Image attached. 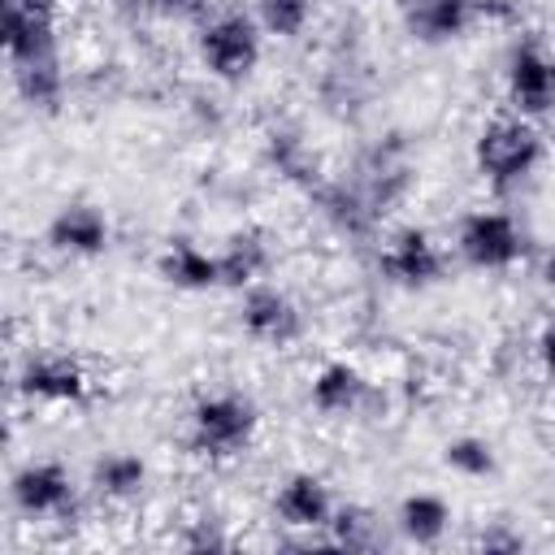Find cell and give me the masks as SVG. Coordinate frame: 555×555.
Instances as JSON below:
<instances>
[{
	"mask_svg": "<svg viewBox=\"0 0 555 555\" xmlns=\"http://www.w3.org/2000/svg\"><path fill=\"white\" fill-rule=\"evenodd\" d=\"M382 542V529L373 520V512L347 503V507H334L330 516V529H325V546L334 551H373Z\"/></svg>",
	"mask_w": 555,
	"mask_h": 555,
	"instance_id": "23",
	"label": "cell"
},
{
	"mask_svg": "<svg viewBox=\"0 0 555 555\" xmlns=\"http://www.w3.org/2000/svg\"><path fill=\"white\" fill-rule=\"evenodd\" d=\"M477 546H486V551H520L525 538H520V533H507V529H486V533L477 538Z\"/></svg>",
	"mask_w": 555,
	"mask_h": 555,
	"instance_id": "27",
	"label": "cell"
},
{
	"mask_svg": "<svg viewBox=\"0 0 555 555\" xmlns=\"http://www.w3.org/2000/svg\"><path fill=\"white\" fill-rule=\"evenodd\" d=\"M334 507L338 503L317 473H291L273 494V516L286 529H330Z\"/></svg>",
	"mask_w": 555,
	"mask_h": 555,
	"instance_id": "15",
	"label": "cell"
},
{
	"mask_svg": "<svg viewBox=\"0 0 555 555\" xmlns=\"http://www.w3.org/2000/svg\"><path fill=\"white\" fill-rule=\"evenodd\" d=\"M312 0H256V22L264 26V35L299 39L312 22Z\"/></svg>",
	"mask_w": 555,
	"mask_h": 555,
	"instance_id": "24",
	"label": "cell"
},
{
	"mask_svg": "<svg viewBox=\"0 0 555 555\" xmlns=\"http://www.w3.org/2000/svg\"><path fill=\"white\" fill-rule=\"evenodd\" d=\"M369 395H373V382L351 360H325L308 386V403L321 416H356L369 403Z\"/></svg>",
	"mask_w": 555,
	"mask_h": 555,
	"instance_id": "13",
	"label": "cell"
},
{
	"mask_svg": "<svg viewBox=\"0 0 555 555\" xmlns=\"http://www.w3.org/2000/svg\"><path fill=\"white\" fill-rule=\"evenodd\" d=\"M395 525H399V533L408 542L438 546L447 538V529H451V503L442 494H434V490H412V494H403Z\"/></svg>",
	"mask_w": 555,
	"mask_h": 555,
	"instance_id": "18",
	"label": "cell"
},
{
	"mask_svg": "<svg viewBox=\"0 0 555 555\" xmlns=\"http://www.w3.org/2000/svg\"><path fill=\"white\" fill-rule=\"evenodd\" d=\"M91 486L108 503H130L147 490V460L134 451H108L91 464Z\"/></svg>",
	"mask_w": 555,
	"mask_h": 555,
	"instance_id": "19",
	"label": "cell"
},
{
	"mask_svg": "<svg viewBox=\"0 0 555 555\" xmlns=\"http://www.w3.org/2000/svg\"><path fill=\"white\" fill-rule=\"evenodd\" d=\"M377 273L399 291H429L447 278V251L434 243L429 230L408 225L390 234L386 247L377 251Z\"/></svg>",
	"mask_w": 555,
	"mask_h": 555,
	"instance_id": "7",
	"label": "cell"
},
{
	"mask_svg": "<svg viewBox=\"0 0 555 555\" xmlns=\"http://www.w3.org/2000/svg\"><path fill=\"white\" fill-rule=\"evenodd\" d=\"M147 13H165V17H199L208 9V0H147Z\"/></svg>",
	"mask_w": 555,
	"mask_h": 555,
	"instance_id": "26",
	"label": "cell"
},
{
	"mask_svg": "<svg viewBox=\"0 0 555 555\" xmlns=\"http://www.w3.org/2000/svg\"><path fill=\"white\" fill-rule=\"evenodd\" d=\"M542 282L546 286H555V243L546 247V256H542Z\"/></svg>",
	"mask_w": 555,
	"mask_h": 555,
	"instance_id": "28",
	"label": "cell"
},
{
	"mask_svg": "<svg viewBox=\"0 0 555 555\" xmlns=\"http://www.w3.org/2000/svg\"><path fill=\"white\" fill-rule=\"evenodd\" d=\"M486 17V0H403V30L416 43H455Z\"/></svg>",
	"mask_w": 555,
	"mask_h": 555,
	"instance_id": "12",
	"label": "cell"
},
{
	"mask_svg": "<svg viewBox=\"0 0 555 555\" xmlns=\"http://www.w3.org/2000/svg\"><path fill=\"white\" fill-rule=\"evenodd\" d=\"M238 325L260 347H295L308 330L295 295L273 282H256V286L238 291Z\"/></svg>",
	"mask_w": 555,
	"mask_h": 555,
	"instance_id": "6",
	"label": "cell"
},
{
	"mask_svg": "<svg viewBox=\"0 0 555 555\" xmlns=\"http://www.w3.org/2000/svg\"><path fill=\"white\" fill-rule=\"evenodd\" d=\"M546 156V143L538 134V126L520 113H503V117H490L473 143V160H477V173L494 186V191H516L520 182L533 178V169L542 165Z\"/></svg>",
	"mask_w": 555,
	"mask_h": 555,
	"instance_id": "1",
	"label": "cell"
},
{
	"mask_svg": "<svg viewBox=\"0 0 555 555\" xmlns=\"http://www.w3.org/2000/svg\"><path fill=\"white\" fill-rule=\"evenodd\" d=\"M91 390V377L87 369L65 356V351H39V356H26L22 369H17V395H26L30 403H82Z\"/></svg>",
	"mask_w": 555,
	"mask_h": 555,
	"instance_id": "10",
	"label": "cell"
},
{
	"mask_svg": "<svg viewBox=\"0 0 555 555\" xmlns=\"http://www.w3.org/2000/svg\"><path fill=\"white\" fill-rule=\"evenodd\" d=\"M264 156H269V165H273V169L286 178V182L304 186L308 195L321 186L317 156L308 152V143H304L295 130H269V139H264Z\"/></svg>",
	"mask_w": 555,
	"mask_h": 555,
	"instance_id": "20",
	"label": "cell"
},
{
	"mask_svg": "<svg viewBox=\"0 0 555 555\" xmlns=\"http://www.w3.org/2000/svg\"><path fill=\"white\" fill-rule=\"evenodd\" d=\"M264 48V26L251 13H217L199 26V61L221 82H243L256 74Z\"/></svg>",
	"mask_w": 555,
	"mask_h": 555,
	"instance_id": "3",
	"label": "cell"
},
{
	"mask_svg": "<svg viewBox=\"0 0 555 555\" xmlns=\"http://www.w3.org/2000/svg\"><path fill=\"white\" fill-rule=\"evenodd\" d=\"M533 351H538V364H542V373L555 382V317H546V321H542Z\"/></svg>",
	"mask_w": 555,
	"mask_h": 555,
	"instance_id": "25",
	"label": "cell"
},
{
	"mask_svg": "<svg viewBox=\"0 0 555 555\" xmlns=\"http://www.w3.org/2000/svg\"><path fill=\"white\" fill-rule=\"evenodd\" d=\"M312 204L325 217V225L343 238H369L382 225V217L373 212V204L364 199L356 178H321V186L312 191Z\"/></svg>",
	"mask_w": 555,
	"mask_h": 555,
	"instance_id": "14",
	"label": "cell"
},
{
	"mask_svg": "<svg viewBox=\"0 0 555 555\" xmlns=\"http://www.w3.org/2000/svg\"><path fill=\"white\" fill-rule=\"evenodd\" d=\"M503 82H507L512 113H520L529 121L555 113V56L538 39H525V43L512 48L507 69H503Z\"/></svg>",
	"mask_w": 555,
	"mask_h": 555,
	"instance_id": "9",
	"label": "cell"
},
{
	"mask_svg": "<svg viewBox=\"0 0 555 555\" xmlns=\"http://www.w3.org/2000/svg\"><path fill=\"white\" fill-rule=\"evenodd\" d=\"M191 447L208 460H225V455H238L251 447L256 429H260V412L247 395L238 390H212V395H199L191 403Z\"/></svg>",
	"mask_w": 555,
	"mask_h": 555,
	"instance_id": "2",
	"label": "cell"
},
{
	"mask_svg": "<svg viewBox=\"0 0 555 555\" xmlns=\"http://www.w3.org/2000/svg\"><path fill=\"white\" fill-rule=\"evenodd\" d=\"M43 238H48V247L61 251V256H82V260H91V256L108 251L113 225H108V217L100 212V204H91V199H69V204H61V208L48 217Z\"/></svg>",
	"mask_w": 555,
	"mask_h": 555,
	"instance_id": "11",
	"label": "cell"
},
{
	"mask_svg": "<svg viewBox=\"0 0 555 555\" xmlns=\"http://www.w3.org/2000/svg\"><path fill=\"white\" fill-rule=\"evenodd\" d=\"M0 43L9 69L61 61L56 0H0Z\"/></svg>",
	"mask_w": 555,
	"mask_h": 555,
	"instance_id": "5",
	"label": "cell"
},
{
	"mask_svg": "<svg viewBox=\"0 0 555 555\" xmlns=\"http://www.w3.org/2000/svg\"><path fill=\"white\" fill-rule=\"evenodd\" d=\"M273 264V247L260 230H234L221 247H217V273L225 291H247L256 282H264Z\"/></svg>",
	"mask_w": 555,
	"mask_h": 555,
	"instance_id": "16",
	"label": "cell"
},
{
	"mask_svg": "<svg viewBox=\"0 0 555 555\" xmlns=\"http://www.w3.org/2000/svg\"><path fill=\"white\" fill-rule=\"evenodd\" d=\"M455 256L468 269L503 273L525 256V230L503 208H473L455 225Z\"/></svg>",
	"mask_w": 555,
	"mask_h": 555,
	"instance_id": "4",
	"label": "cell"
},
{
	"mask_svg": "<svg viewBox=\"0 0 555 555\" xmlns=\"http://www.w3.org/2000/svg\"><path fill=\"white\" fill-rule=\"evenodd\" d=\"M9 78H13L17 100H22L26 108H35V113H56V108L65 104V69H61V61L9 69Z\"/></svg>",
	"mask_w": 555,
	"mask_h": 555,
	"instance_id": "21",
	"label": "cell"
},
{
	"mask_svg": "<svg viewBox=\"0 0 555 555\" xmlns=\"http://www.w3.org/2000/svg\"><path fill=\"white\" fill-rule=\"evenodd\" d=\"M442 464L455 473V477H468V481H486L499 473V451L490 438L481 434H455L447 447H442Z\"/></svg>",
	"mask_w": 555,
	"mask_h": 555,
	"instance_id": "22",
	"label": "cell"
},
{
	"mask_svg": "<svg viewBox=\"0 0 555 555\" xmlns=\"http://www.w3.org/2000/svg\"><path fill=\"white\" fill-rule=\"evenodd\" d=\"M156 273L173 286V291H212L221 286L217 273V251L191 243V238H169L156 256Z\"/></svg>",
	"mask_w": 555,
	"mask_h": 555,
	"instance_id": "17",
	"label": "cell"
},
{
	"mask_svg": "<svg viewBox=\"0 0 555 555\" xmlns=\"http://www.w3.org/2000/svg\"><path fill=\"white\" fill-rule=\"evenodd\" d=\"M13 507L30 520H65L78 507L74 473L61 460H30L13 473Z\"/></svg>",
	"mask_w": 555,
	"mask_h": 555,
	"instance_id": "8",
	"label": "cell"
}]
</instances>
